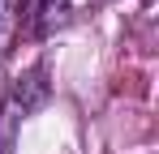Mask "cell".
I'll return each mask as SVG.
<instances>
[{"mask_svg":"<svg viewBox=\"0 0 159 154\" xmlns=\"http://www.w3.org/2000/svg\"><path fill=\"white\" fill-rule=\"evenodd\" d=\"M43 99H48V69L34 64L30 73H22L13 86H9V94H4V103H0V124L13 128L17 120H26L34 107H43Z\"/></svg>","mask_w":159,"mask_h":154,"instance_id":"cell-1","label":"cell"},{"mask_svg":"<svg viewBox=\"0 0 159 154\" xmlns=\"http://www.w3.org/2000/svg\"><path fill=\"white\" fill-rule=\"evenodd\" d=\"M73 17V0H26V34L30 39H52L56 30H65Z\"/></svg>","mask_w":159,"mask_h":154,"instance_id":"cell-2","label":"cell"},{"mask_svg":"<svg viewBox=\"0 0 159 154\" xmlns=\"http://www.w3.org/2000/svg\"><path fill=\"white\" fill-rule=\"evenodd\" d=\"M22 13H26V0H0V56H9V47L17 43Z\"/></svg>","mask_w":159,"mask_h":154,"instance_id":"cell-3","label":"cell"},{"mask_svg":"<svg viewBox=\"0 0 159 154\" xmlns=\"http://www.w3.org/2000/svg\"><path fill=\"white\" fill-rule=\"evenodd\" d=\"M90 4H103V0H90Z\"/></svg>","mask_w":159,"mask_h":154,"instance_id":"cell-4","label":"cell"}]
</instances>
